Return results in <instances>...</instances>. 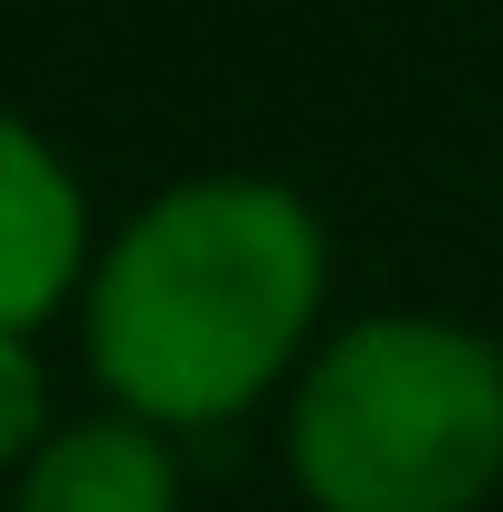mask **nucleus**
I'll return each mask as SVG.
<instances>
[{
	"mask_svg": "<svg viewBox=\"0 0 503 512\" xmlns=\"http://www.w3.org/2000/svg\"><path fill=\"white\" fill-rule=\"evenodd\" d=\"M323 304V228L285 181H181L86 275V361L143 427L257 408Z\"/></svg>",
	"mask_w": 503,
	"mask_h": 512,
	"instance_id": "nucleus-1",
	"label": "nucleus"
},
{
	"mask_svg": "<svg viewBox=\"0 0 503 512\" xmlns=\"http://www.w3.org/2000/svg\"><path fill=\"white\" fill-rule=\"evenodd\" d=\"M86 275V190L48 133L0 105V342H29Z\"/></svg>",
	"mask_w": 503,
	"mask_h": 512,
	"instance_id": "nucleus-3",
	"label": "nucleus"
},
{
	"mask_svg": "<svg viewBox=\"0 0 503 512\" xmlns=\"http://www.w3.org/2000/svg\"><path fill=\"white\" fill-rule=\"evenodd\" d=\"M10 512H181V465L143 418H76L19 465Z\"/></svg>",
	"mask_w": 503,
	"mask_h": 512,
	"instance_id": "nucleus-4",
	"label": "nucleus"
},
{
	"mask_svg": "<svg viewBox=\"0 0 503 512\" xmlns=\"http://www.w3.org/2000/svg\"><path fill=\"white\" fill-rule=\"evenodd\" d=\"M285 465L314 512H475L503 484V351L437 313H371L304 361Z\"/></svg>",
	"mask_w": 503,
	"mask_h": 512,
	"instance_id": "nucleus-2",
	"label": "nucleus"
},
{
	"mask_svg": "<svg viewBox=\"0 0 503 512\" xmlns=\"http://www.w3.org/2000/svg\"><path fill=\"white\" fill-rule=\"evenodd\" d=\"M48 446V370L29 342H0V465H29Z\"/></svg>",
	"mask_w": 503,
	"mask_h": 512,
	"instance_id": "nucleus-5",
	"label": "nucleus"
}]
</instances>
